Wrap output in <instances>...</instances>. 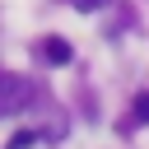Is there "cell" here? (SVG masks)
I'll use <instances>...</instances> for the list:
<instances>
[{
    "mask_svg": "<svg viewBox=\"0 0 149 149\" xmlns=\"http://www.w3.org/2000/svg\"><path fill=\"white\" fill-rule=\"evenodd\" d=\"M28 98H33V84H28L23 74H0V116L23 112V107H28Z\"/></svg>",
    "mask_w": 149,
    "mask_h": 149,
    "instance_id": "6da1fadb",
    "label": "cell"
},
{
    "mask_svg": "<svg viewBox=\"0 0 149 149\" xmlns=\"http://www.w3.org/2000/svg\"><path fill=\"white\" fill-rule=\"evenodd\" d=\"M42 56H47L51 65H65V61H70V42H65V37H47V47H42Z\"/></svg>",
    "mask_w": 149,
    "mask_h": 149,
    "instance_id": "7a4b0ae2",
    "label": "cell"
},
{
    "mask_svg": "<svg viewBox=\"0 0 149 149\" xmlns=\"http://www.w3.org/2000/svg\"><path fill=\"white\" fill-rule=\"evenodd\" d=\"M130 116H135L140 126H149V93H135V102H130Z\"/></svg>",
    "mask_w": 149,
    "mask_h": 149,
    "instance_id": "3957f363",
    "label": "cell"
},
{
    "mask_svg": "<svg viewBox=\"0 0 149 149\" xmlns=\"http://www.w3.org/2000/svg\"><path fill=\"white\" fill-rule=\"evenodd\" d=\"M33 140H37V135H33V130H14V135H9V144H5V149H28V144H33Z\"/></svg>",
    "mask_w": 149,
    "mask_h": 149,
    "instance_id": "277c9868",
    "label": "cell"
},
{
    "mask_svg": "<svg viewBox=\"0 0 149 149\" xmlns=\"http://www.w3.org/2000/svg\"><path fill=\"white\" fill-rule=\"evenodd\" d=\"M107 0H74V9H84V14H93V9H102Z\"/></svg>",
    "mask_w": 149,
    "mask_h": 149,
    "instance_id": "5b68a950",
    "label": "cell"
}]
</instances>
